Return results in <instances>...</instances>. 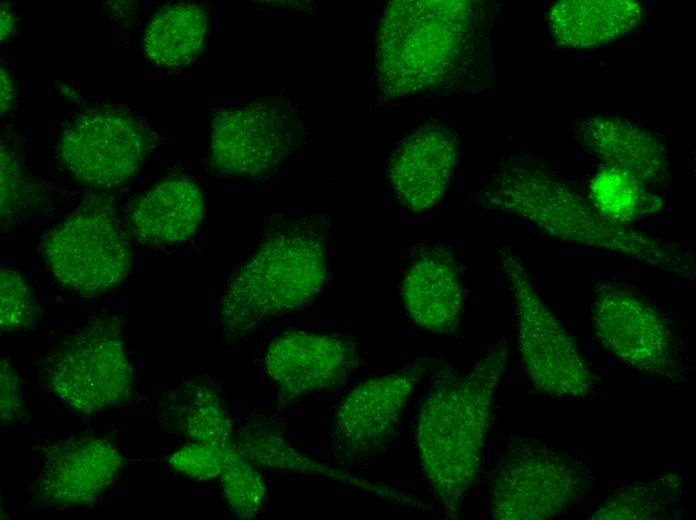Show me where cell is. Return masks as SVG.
Returning <instances> with one entry per match:
<instances>
[{
  "mask_svg": "<svg viewBox=\"0 0 696 520\" xmlns=\"http://www.w3.org/2000/svg\"><path fill=\"white\" fill-rule=\"evenodd\" d=\"M492 12L483 1H392L376 33L385 99L478 92L491 83Z\"/></svg>",
  "mask_w": 696,
  "mask_h": 520,
  "instance_id": "6da1fadb",
  "label": "cell"
},
{
  "mask_svg": "<svg viewBox=\"0 0 696 520\" xmlns=\"http://www.w3.org/2000/svg\"><path fill=\"white\" fill-rule=\"evenodd\" d=\"M485 209L522 218L563 242L616 253L692 279L693 253L679 244L614 222L545 164L515 158L480 191Z\"/></svg>",
  "mask_w": 696,
  "mask_h": 520,
  "instance_id": "7a4b0ae2",
  "label": "cell"
},
{
  "mask_svg": "<svg viewBox=\"0 0 696 520\" xmlns=\"http://www.w3.org/2000/svg\"><path fill=\"white\" fill-rule=\"evenodd\" d=\"M509 359L507 341L494 343L465 374L440 375L422 404L417 454L433 497L448 519L461 515L479 475L495 394Z\"/></svg>",
  "mask_w": 696,
  "mask_h": 520,
  "instance_id": "3957f363",
  "label": "cell"
},
{
  "mask_svg": "<svg viewBox=\"0 0 696 520\" xmlns=\"http://www.w3.org/2000/svg\"><path fill=\"white\" fill-rule=\"evenodd\" d=\"M328 221L277 217L257 250L236 271L220 304L226 335H244L314 300L325 285Z\"/></svg>",
  "mask_w": 696,
  "mask_h": 520,
  "instance_id": "277c9868",
  "label": "cell"
},
{
  "mask_svg": "<svg viewBox=\"0 0 696 520\" xmlns=\"http://www.w3.org/2000/svg\"><path fill=\"white\" fill-rule=\"evenodd\" d=\"M593 478L577 458L542 441L515 436L507 443L489 484L497 520H545L582 500Z\"/></svg>",
  "mask_w": 696,
  "mask_h": 520,
  "instance_id": "5b68a950",
  "label": "cell"
},
{
  "mask_svg": "<svg viewBox=\"0 0 696 520\" xmlns=\"http://www.w3.org/2000/svg\"><path fill=\"white\" fill-rule=\"evenodd\" d=\"M512 293L521 361L533 386L553 398H585L594 376L573 337L538 294L531 275L510 248L499 251Z\"/></svg>",
  "mask_w": 696,
  "mask_h": 520,
  "instance_id": "8992f818",
  "label": "cell"
},
{
  "mask_svg": "<svg viewBox=\"0 0 696 520\" xmlns=\"http://www.w3.org/2000/svg\"><path fill=\"white\" fill-rule=\"evenodd\" d=\"M41 380L63 403L94 414L126 403L134 372L115 317L98 318L63 340L40 367Z\"/></svg>",
  "mask_w": 696,
  "mask_h": 520,
  "instance_id": "52a82bcc",
  "label": "cell"
},
{
  "mask_svg": "<svg viewBox=\"0 0 696 520\" xmlns=\"http://www.w3.org/2000/svg\"><path fill=\"white\" fill-rule=\"evenodd\" d=\"M591 323L600 345L627 366L673 382L684 380L686 359L676 330L632 289L611 281L598 283Z\"/></svg>",
  "mask_w": 696,
  "mask_h": 520,
  "instance_id": "ba28073f",
  "label": "cell"
},
{
  "mask_svg": "<svg viewBox=\"0 0 696 520\" xmlns=\"http://www.w3.org/2000/svg\"><path fill=\"white\" fill-rule=\"evenodd\" d=\"M42 254L57 281L84 296L115 288L131 269L130 245L120 221L97 203L82 205L50 230Z\"/></svg>",
  "mask_w": 696,
  "mask_h": 520,
  "instance_id": "9c48e42d",
  "label": "cell"
},
{
  "mask_svg": "<svg viewBox=\"0 0 696 520\" xmlns=\"http://www.w3.org/2000/svg\"><path fill=\"white\" fill-rule=\"evenodd\" d=\"M154 143L155 135L132 115L101 107L79 114L65 126L59 155L79 183L108 190L137 173Z\"/></svg>",
  "mask_w": 696,
  "mask_h": 520,
  "instance_id": "30bf717a",
  "label": "cell"
},
{
  "mask_svg": "<svg viewBox=\"0 0 696 520\" xmlns=\"http://www.w3.org/2000/svg\"><path fill=\"white\" fill-rule=\"evenodd\" d=\"M301 136L294 108L282 99L219 110L211 121V164L228 176L269 175L290 156Z\"/></svg>",
  "mask_w": 696,
  "mask_h": 520,
  "instance_id": "8fae6325",
  "label": "cell"
},
{
  "mask_svg": "<svg viewBox=\"0 0 696 520\" xmlns=\"http://www.w3.org/2000/svg\"><path fill=\"white\" fill-rule=\"evenodd\" d=\"M437 365L432 359L418 360L351 390L334 416L330 434L334 457L354 464L384 450L397 437L414 391Z\"/></svg>",
  "mask_w": 696,
  "mask_h": 520,
  "instance_id": "7c38bea8",
  "label": "cell"
},
{
  "mask_svg": "<svg viewBox=\"0 0 696 520\" xmlns=\"http://www.w3.org/2000/svg\"><path fill=\"white\" fill-rule=\"evenodd\" d=\"M359 365V353L351 340L308 330L282 333L270 343L264 357L267 378L286 400L340 386Z\"/></svg>",
  "mask_w": 696,
  "mask_h": 520,
  "instance_id": "4fadbf2b",
  "label": "cell"
},
{
  "mask_svg": "<svg viewBox=\"0 0 696 520\" xmlns=\"http://www.w3.org/2000/svg\"><path fill=\"white\" fill-rule=\"evenodd\" d=\"M43 466L36 480V499L53 507L86 506L110 486L125 462L110 441L77 436L43 448Z\"/></svg>",
  "mask_w": 696,
  "mask_h": 520,
  "instance_id": "5bb4252c",
  "label": "cell"
},
{
  "mask_svg": "<svg viewBox=\"0 0 696 520\" xmlns=\"http://www.w3.org/2000/svg\"><path fill=\"white\" fill-rule=\"evenodd\" d=\"M460 156L459 140L440 123H426L409 134L393 152L389 179L402 205L422 212L444 195Z\"/></svg>",
  "mask_w": 696,
  "mask_h": 520,
  "instance_id": "9a60e30c",
  "label": "cell"
},
{
  "mask_svg": "<svg viewBox=\"0 0 696 520\" xmlns=\"http://www.w3.org/2000/svg\"><path fill=\"white\" fill-rule=\"evenodd\" d=\"M576 133L604 167L631 177L651 191L669 184L668 151L653 132L620 116L596 115L580 120Z\"/></svg>",
  "mask_w": 696,
  "mask_h": 520,
  "instance_id": "2e32d148",
  "label": "cell"
},
{
  "mask_svg": "<svg viewBox=\"0 0 696 520\" xmlns=\"http://www.w3.org/2000/svg\"><path fill=\"white\" fill-rule=\"evenodd\" d=\"M401 295L411 320L436 334L459 330L465 289L454 255L442 246L421 251L407 269Z\"/></svg>",
  "mask_w": 696,
  "mask_h": 520,
  "instance_id": "e0dca14e",
  "label": "cell"
},
{
  "mask_svg": "<svg viewBox=\"0 0 696 520\" xmlns=\"http://www.w3.org/2000/svg\"><path fill=\"white\" fill-rule=\"evenodd\" d=\"M204 211L200 187L188 177L173 176L135 198L128 210L127 223L140 243L178 244L195 234Z\"/></svg>",
  "mask_w": 696,
  "mask_h": 520,
  "instance_id": "ac0fdd59",
  "label": "cell"
},
{
  "mask_svg": "<svg viewBox=\"0 0 696 520\" xmlns=\"http://www.w3.org/2000/svg\"><path fill=\"white\" fill-rule=\"evenodd\" d=\"M643 17L635 0H562L551 6L548 25L557 46L589 49L629 34Z\"/></svg>",
  "mask_w": 696,
  "mask_h": 520,
  "instance_id": "d6986e66",
  "label": "cell"
},
{
  "mask_svg": "<svg viewBox=\"0 0 696 520\" xmlns=\"http://www.w3.org/2000/svg\"><path fill=\"white\" fill-rule=\"evenodd\" d=\"M158 419L166 430L191 442L223 447L234 444L222 395L206 378L187 380L162 396Z\"/></svg>",
  "mask_w": 696,
  "mask_h": 520,
  "instance_id": "ffe728a7",
  "label": "cell"
},
{
  "mask_svg": "<svg viewBox=\"0 0 696 520\" xmlns=\"http://www.w3.org/2000/svg\"><path fill=\"white\" fill-rule=\"evenodd\" d=\"M234 444L238 452L255 467L323 475L367 489L392 502L399 496V491L351 477L306 457L287 441L276 422L262 416L248 420L234 437Z\"/></svg>",
  "mask_w": 696,
  "mask_h": 520,
  "instance_id": "44dd1931",
  "label": "cell"
},
{
  "mask_svg": "<svg viewBox=\"0 0 696 520\" xmlns=\"http://www.w3.org/2000/svg\"><path fill=\"white\" fill-rule=\"evenodd\" d=\"M206 30L204 7L193 3L168 5L148 22L143 52L149 61L161 67L188 65L199 55Z\"/></svg>",
  "mask_w": 696,
  "mask_h": 520,
  "instance_id": "7402d4cb",
  "label": "cell"
},
{
  "mask_svg": "<svg viewBox=\"0 0 696 520\" xmlns=\"http://www.w3.org/2000/svg\"><path fill=\"white\" fill-rule=\"evenodd\" d=\"M683 495L682 478L669 472L629 484L612 494L590 519H667Z\"/></svg>",
  "mask_w": 696,
  "mask_h": 520,
  "instance_id": "603a6c76",
  "label": "cell"
},
{
  "mask_svg": "<svg viewBox=\"0 0 696 520\" xmlns=\"http://www.w3.org/2000/svg\"><path fill=\"white\" fill-rule=\"evenodd\" d=\"M595 208L608 219L624 224L660 210L661 199L631 177L611 168L596 174L591 183Z\"/></svg>",
  "mask_w": 696,
  "mask_h": 520,
  "instance_id": "cb8c5ba5",
  "label": "cell"
},
{
  "mask_svg": "<svg viewBox=\"0 0 696 520\" xmlns=\"http://www.w3.org/2000/svg\"><path fill=\"white\" fill-rule=\"evenodd\" d=\"M223 494L231 511L240 519H252L263 508L266 486L261 474L231 446L220 474Z\"/></svg>",
  "mask_w": 696,
  "mask_h": 520,
  "instance_id": "d4e9b609",
  "label": "cell"
},
{
  "mask_svg": "<svg viewBox=\"0 0 696 520\" xmlns=\"http://www.w3.org/2000/svg\"><path fill=\"white\" fill-rule=\"evenodd\" d=\"M40 308L28 281L13 269L0 271V326L2 332H16L33 325Z\"/></svg>",
  "mask_w": 696,
  "mask_h": 520,
  "instance_id": "484cf974",
  "label": "cell"
},
{
  "mask_svg": "<svg viewBox=\"0 0 696 520\" xmlns=\"http://www.w3.org/2000/svg\"><path fill=\"white\" fill-rule=\"evenodd\" d=\"M209 443L191 442L176 450L168 458L169 466L181 475L207 481L217 477L223 469L228 449Z\"/></svg>",
  "mask_w": 696,
  "mask_h": 520,
  "instance_id": "4316f807",
  "label": "cell"
},
{
  "mask_svg": "<svg viewBox=\"0 0 696 520\" xmlns=\"http://www.w3.org/2000/svg\"><path fill=\"white\" fill-rule=\"evenodd\" d=\"M31 189L14 154L1 147V222H9L28 203Z\"/></svg>",
  "mask_w": 696,
  "mask_h": 520,
  "instance_id": "83f0119b",
  "label": "cell"
},
{
  "mask_svg": "<svg viewBox=\"0 0 696 520\" xmlns=\"http://www.w3.org/2000/svg\"><path fill=\"white\" fill-rule=\"evenodd\" d=\"M0 376L1 423L14 424L22 420L26 412L19 377L10 364L3 359L0 364Z\"/></svg>",
  "mask_w": 696,
  "mask_h": 520,
  "instance_id": "f1b7e54d",
  "label": "cell"
},
{
  "mask_svg": "<svg viewBox=\"0 0 696 520\" xmlns=\"http://www.w3.org/2000/svg\"><path fill=\"white\" fill-rule=\"evenodd\" d=\"M1 114L6 113L10 108L13 99L12 81L6 72L1 68Z\"/></svg>",
  "mask_w": 696,
  "mask_h": 520,
  "instance_id": "f546056e",
  "label": "cell"
},
{
  "mask_svg": "<svg viewBox=\"0 0 696 520\" xmlns=\"http://www.w3.org/2000/svg\"><path fill=\"white\" fill-rule=\"evenodd\" d=\"M15 28V19L8 6L1 7V41L8 38Z\"/></svg>",
  "mask_w": 696,
  "mask_h": 520,
  "instance_id": "4dcf8cb0",
  "label": "cell"
}]
</instances>
